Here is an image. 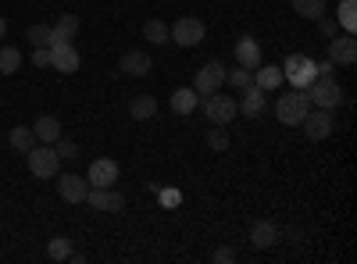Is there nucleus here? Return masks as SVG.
<instances>
[{
	"label": "nucleus",
	"mask_w": 357,
	"mask_h": 264,
	"mask_svg": "<svg viewBox=\"0 0 357 264\" xmlns=\"http://www.w3.org/2000/svg\"><path fill=\"white\" fill-rule=\"evenodd\" d=\"M118 68H122L126 75L143 79V75H151L154 61H151V54H146V50H126V54H122V61H118Z\"/></svg>",
	"instance_id": "obj_14"
},
{
	"label": "nucleus",
	"mask_w": 357,
	"mask_h": 264,
	"mask_svg": "<svg viewBox=\"0 0 357 264\" xmlns=\"http://www.w3.org/2000/svg\"><path fill=\"white\" fill-rule=\"evenodd\" d=\"M8 143L15 146L18 154H29V150H33V146H36L33 125H29V129H25V125H15V129H11V136H8Z\"/></svg>",
	"instance_id": "obj_22"
},
{
	"label": "nucleus",
	"mask_w": 357,
	"mask_h": 264,
	"mask_svg": "<svg viewBox=\"0 0 357 264\" xmlns=\"http://www.w3.org/2000/svg\"><path fill=\"white\" fill-rule=\"evenodd\" d=\"M79 36V15H61L50 25V47L54 43H72Z\"/></svg>",
	"instance_id": "obj_17"
},
{
	"label": "nucleus",
	"mask_w": 357,
	"mask_h": 264,
	"mask_svg": "<svg viewBox=\"0 0 357 264\" xmlns=\"http://www.w3.org/2000/svg\"><path fill=\"white\" fill-rule=\"evenodd\" d=\"M215 261H218V264H232V261H236V250H232V247H218V250H215Z\"/></svg>",
	"instance_id": "obj_34"
},
{
	"label": "nucleus",
	"mask_w": 357,
	"mask_h": 264,
	"mask_svg": "<svg viewBox=\"0 0 357 264\" xmlns=\"http://www.w3.org/2000/svg\"><path fill=\"white\" fill-rule=\"evenodd\" d=\"M178 200H183V196H178L175 189H168V193H161V203H168V208H175V203H178Z\"/></svg>",
	"instance_id": "obj_36"
},
{
	"label": "nucleus",
	"mask_w": 357,
	"mask_h": 264,
	"mask_svg": "<svg viewBox=\"0 0 357 264\" xmlns=\"http://www.w3.org/2000/svg\"><path fill=\"white\" fill-rule=\"evenodd\" d=\"M225 82L232 86V90H247V86L254 82V72L250 68H232V72H225Z\"/></svg>",
	"instance_id": "obj_29"
},
{
	"label": "nucleus",
	"mask_w": 357,
	"mask_h": 264,
	"mask_svg": "<svg viewBox=\"0 0 357 264\" xmlns=\"http://www.w3.org/2000/svg\"><path fill=\"white\" fill-rule=\"evenodd\" d=\"M318 33H321V36H336V22H329V18L321 15V18H318Z\"/></svg>",
	"instance_id": "obj_35"
},
{
	"label": "nucleus",
	"mask_w": 357,
	"mask_h": 264,
	"mask_svg": "<svg viewBox=\"0 0 357 264\" xmlns=\"http://www.w3.org/2000/svg\"><path fill=\"white\" fill-rule=\"evenodd\" d=\"M204 114L211 125H229L236 114H240V107H236V97H222V90H218L204 100Z\"/></svg>",
	"instance_id": "obj_7"
},
{
	"label": "nucleus",
	"mask_w": 357,
	"mask_h": 264,
	"mask_svg": "<svg viewBox=\"0 0 357 264\" xmlns=\"http://www.w3.org/2000/svg\"><path fill=\"white\" fill-rule=\"evenodd\" d=\"M225 86V68H222V61H207L204 68H197V75H193V90H197V97H211V93H218Z\"/></svg>",
	"instance_id": "obj_6"
},
{
	"label": "nucleus",
	"mask_w": 357,
	"mask_h": 264,
	"mask_svg": "<svg viewBox=\"0 0 357 264\" xmlns=\"http://www.w3.org/2000/svg\"><path fill=\"white\" fill-rule=\"evenodd\" d=\"M25 40L33 47H50V25H29L25 29Z\"/></svg>",
	"instance_id": "obj_30"
},
{
	"label": "nucleus",
	"mask_w": 357,
	"mask_h": 264,
	"mask_svg": "<svg viewBox=\"0 0 357 264\" xmlns=\"http://www.w3.org/2000/svg\"><path fill=\"white\" fill-rule=\"evenodd\" d=\"M207 146H211L215 154H225V150H229V132H225V125H211V129H207Z\"/></svg>",
	"instance_id": "obj_28"
},
{
	"label": "nucleus",
	"mask_w": 357,
	"mask_h": 264,
	"mask_svg": "<svg viewBox=\"0 0 357 264\" xmlns=\"http://www.w3.org/2000/svg\"><path fill=\"white\" fill-rule=\"evenodd\" d=\"M236 107H240L243 118H261V114L268 111V93L257 90V86L250 82L247 90H240V100H236Z\"/></svg>",
	"instance_id": "obj_11"
},
{
	"label": "nucleus",
	"mask_w": 357,
	"mask_h": 264,
	"mask_svg": "<svg viewBox=\"0 0 357 264\" xmlns=\"http://www.w3.org/2000/svg\"><path fill=\"white\" fill-rule=\"evenodd\" d=\"M25 164H29V171H33L36 179H43V183L57 179V171H61V157L54 154V146H50V143L33 146V150L25 154Z\"/></svg>",
	"instance_id": "obj_1"
},
{
	"label": "nucleus",
	"mask_w": 357,
	"mask_h": 264,
	"mask_svg": "<svg viewBox=\"0 0 357 264\" xmlns=\"http://www.w3.org/2000/svg\"><path fill=\"white\" fill-rule=\"evenodd\" d=\"M79 65H82V57H79V50L72 43H54L50 47V68L54 72L72 75V72H79Z\"/></svg>",
	"instance_id": "obj_10"
},
{
	"label": "nucleus",
	"mask_w": 357,
	"mask_h": 264,
	"mask_svg": "<svg viewBox=\"0 0 357 264\" xmlns=\"http://www.w3.org/2000/svg\"><path fill=\"white\" fill-rule=\"evenodd\" d=\"M33 65L36 68H50V47H36L33 50Z\"/></svg>",
	"instance_id": "obj_33"
},
{
	"label": "nucleus",
	"mask_w": 357,
	"mask_h": 264,
	"mask_svg": "<svg viewBox=\"0 0 357 264\" xmlns=\"http://www.w3.org/2000/svg\"><path fill=\"white\" fill-rule=\"evenodd\" d=\"M57 193L68 203H86V193H89V183L79 179V175H57Z\"/></svg>",
	"instance_id": "obj_15"
},
{
	"label": "nucleus",
	"mask_w": 357,
	"mask_h": 264,
	"mask_svg": "<svg viewBox=\"0 0 357 264\" xmlns=\"http://www.w3.org/2000/svg\"><path fill=\"white\" fill-rule=\"evenodd\" d=\"M282 75L286 82H293V90H307L318 75V61H311L307 54H289L282 61Z\"/></svg>",
	"instance_id": "obj_4"
},
{
	"label": "nucleus",
	"mask_w": 357,
	"mask_h": 264,
	"mask_svg": "<svg viewBox=\"0 0 357 264\" xmlns=\"http://www.w3.org/2000/svg\"><path fill=\"white\" fill-rule=\"evenodd\" d=\"M33 136H36V143H57L61 139V122L54 118V114H40V118L33 122Z\"/></svg>",
	"instance_id": "obj_19"
},
{
	"label": "nucleus",
	"mask_w": 357,
	"mask_h": 264,
	"mask_svg": "<svg viewBox=\"0 0 357 264\" xmlns=\"http://www.w3.org/2000/svg\"><path fill=\"white\" fill-rule=\"evenodd\" d=\"M204 33H207V29H204V22L200 18H178L175 25H168V40L175 43V47H200L204 43Z\"/></svg>",
	"instance_id": "obj_5"
},
{
	"label": "nucleus",
	"mask_w": 357,
	"mask_h": 264,
	"mask_svg": "<svg viewBox=\"0 0 357 264\" xmlns=\"http://www.w3.org/2000/svg\"><path fill=\"white\" fill-rule=\"evenodd\" d=\"M307 111H311V100H307L304 90L279 93V100H275V114H279V122H282V125H301Z\"/></svg>",
	"instance_id": "obj_3"
},
{
	"label": "nucleus",
	"mask_w": 357,
	"mask_h": 264,
	"mask_svg": "<svg viewBox=\"0 0 357 264\" xmlns=\"http://www.w3.org/2000/svg\"><path fill=\"white\" fill-rule=\"evenodd\" d=\"M86 183L89 186H114L118 183V161L97 157L93 164H89V171H86Z\"/></svg>",
	"instance_id": "obj_13"
},
{
	"label": "nucleus",
	"mask_w": 357,
	"mask_h": 264,
	"mask_svg": "<svg viewBox=\"0 0 357 264\" xmlns=\"http://www.w3.org/2000/svg\"><path fill=\"white\" fill-rule=\"evenodd\" d=\"M4 36H8V22H4V18H0V40H4Z\"/></svg>",
	"instance_id": "obj_38"
},
{
	"label": "nucleus",
	"mask_w": 357,
	"mask_h": 264,
	"mask_svg": "<svg viewBox=\"0 0 357 264\" xmlns=\"http://www.w3.org/2000/svg\"><path fill=\"white\" fill-rule=\"evenodd\" d=\"M22 68V50L18 47H0V75H15Z\"/></svg>",
	"instance_id": "obj_25"
},
{
	"label": "nucleus",
	"mask_w": 357,
	"mask_h": 264,
	"mask_svg": "<svg viewBox=\"0 0 357 264\" xmlns=\"http://www.w3.org/2000/svg\"><path fill=\"white\" fill-rule=\"evenodd\" d=\"M301 125H304V132H307V139H311V143L329 139V136H333V129H336L333 114H329V111H321V107H318V111H307Z\"/></svg>",
	"instance_id": "obj_9"
},
{
	"label": "nucleus",
	"mask_w": 357,
	"mask_h": 264,
	"mask_svg": "<svg viewBox=\"0 0 357 264\" xmlns=\"http://www.w3.org/2000/svg\"><path fill=\"white\" fill-rule=\"evenodd\" d=\"M86 203L93 211H104V215H118L126 208V196L118 193V189H111V186H89V193H86Z\"/></svg>",
	"instance_id": "obj_8"
},
{
	"label": "nucleus",
	"mask_w": 357,
	"mask_h": 264,
	"mask_svg": "<svg viewBox=\"0 0 357 264\" xmlns=\"http://www.w3.org/2000/svg\"><path fill=\"white\" fill-rule=\"evenodd\" d=\"M289 4L301 18H311V22H318L325 15V0H289Z\"/></svg>",
	"instance_id": "obj_26"
},
{
	"label": "nucleus",
	"mask_w": 357,
	"mask_h": 264,
	"mask_svg": "<svg viewBox=\"0 0 357 264\" xmlns=\"http://www.w3.org/2000/svg\"><path fill=\"white\" fill-rule=\"evenodd\" d=\"M54 154L61 157V161H75V157H79V143H72V139L61 136V139L54 143Z\"/></svg>",
	"instance_id": "obj_32"
},
{
	"label": "nucleus",
	"mask_w": 357,
	"mask_h": 264,
	"mask_svg": "<svg viewBox=\"0 0 357 264\" xmlns=\"http://www.w3.org/2000/svg\"><path fill=\"white\" fill-rule=\"evenodd\" d=\"M47 257H50V261H68V257H72V240H68V236H54V240L47 243Z\"/></svg>",
	"instance_id": "obj_27"
},
{
	"label": "nucleus",
	"mask_w": 357,
	"mask_h": 264,
	"mask_svg": "<svg viewBox=\"0 0 357 264\" xmlns=\"http://www.w3.org/2000/svg\"><path fill=\"white\" fill-rule=\"evenodd\" d=\"M250 243H254L257 250H268L272 243H279V228H275L272 222H254V225H250Z\"/></svg>",
	"instance_id": "obj_20"
},
{
	"label": "nucleus",
	"mask_w": 357,
	"mask_h": 264,
	"mask_svg": "<svg viewBox=\"0 0 357 264\" xmlns=\"http://www.w3.org/2000/svg\"><path fill=\"white\" fill-rule=\"evenodd\" d=\"M143 40H146V43H158V47L168 43V25H165L161 18H146V22H143Z\"/></svg>",
	"instance_id": "obj_24"
},
{
	"label": "nucleus",
	"mask_w": 357,
	"mask_h": 264,
	"mask_svg": "<svg viewBox=\"0 0 357 264\" xmlns=\"http://www.w3.org/2000/svg\"><path fill=\"white\" fill-rule=\"evenodd\" d=\"M307 100L314 104V107H321V111H333V107H340L343 104V90H340V82L333 79V75H314V82L307 86Z\"/></svg>",
	"instance_id": "obj_2"
},
{
	"label": "nucleus",
	"mask_w": 357,
	"mask_h": 264,
	"mask_svg": "<svg viewBox=\"0 0 357 264\" xmlns=\"http://www.w3.org/2000/svg\"><path fill=\"white\" fill-rule=\"evenodd\" d=\"M193 107H197V90L193 86H183V90L172 93V111L175 114H193Z\"/></svg>",
	"instance_id": "obj_21"
},
{
	"label": "nucleus",
	"mask_w": 357,
	"mask_h": 264,
	"mask_svg": "<svg viewBox=\"0 0 357 264\" xmlns=\"http://www.w3.org/2000/svg\"><path fill=\"white\" fill-rule=\"evenodd\" d=\"M236 65L250 68V72L261 65V43L254 36H240V43H236Z\"/></svg>",
	"instance_id": "obj_16"
},
{
	"label": "nucleus",
	"mask_w": 357,
	"mask_h": 264,
	"mask_svg": "<svg viewBox=\"0 0 357 264\" xmlns=\"http://www.w3.org/2000/svg\"><path fill=\"white\" fill-rule=\"evenodd\" d=\"M329 61L343 65V68H350L357 61V40H354V33H343V36L329 40Z\"/></svg>",
	"instance_id": "obj_12"
},
{
	"label": "nucleus",
	"mask_w": 357,
	"mask_h": 264,
	"mask_svg": "<svg viewBox=\"0 0 357 264\" xmlns=\"http://www.w3.org/2000/svg\"><path fill=\"white\" fill-rule=\"evenodd\" d=\"M282 82H286V75H282L279 65H257V68H254V86H257V90H264V93L279 90Z\"/></svg>",
	"instance_id": "obj_18"
},
{
	"label": "nucleus",
	"mask_w": 357,
	"mask_h": 264,
	"mask_svg": "<svg viewBox=\"0 0 357 264\" xmlns=\"http://www.w3.org/2000/svg\"><path fill=\"white\" fill-rule=\"evenodd\" d=\"M129 114L136 122H151L154 114H158V100L154 97H136L132 104H129Z\"/></svg>",
	"instance_id": "obj_23"
},
{
	"label": "nucleus",
	"mask_w": 357,
	"mask_h": 264,
	"mask_svg": "<svg viewBox=\"0 0 357 264\" xmlns=\"http://www.w3.org/2000/svg\"><path fill=\"white\" fill-rule=\"evenodd\" d=\"M340 25L347 29V33L357 29V4H354V0H343V4H340Z\"/></svg>",
	"instance_id": "obj_31"
},
{
	"label": "nucleus",
	"mask_w": 357,
	"mask_h": 264,
	"mask_svg": "<svg viewBox=\"0 0 357 264\" xmlns=\"http://www.w3.org/2000/svg\"><path fill=\"white\" fill-rule=\"evenodd\" d=\"M333 68H336L333 61H321V65H318V75H333Z\"/></svg>",
	"instance_id": "obj_37"
}]
</instances>
